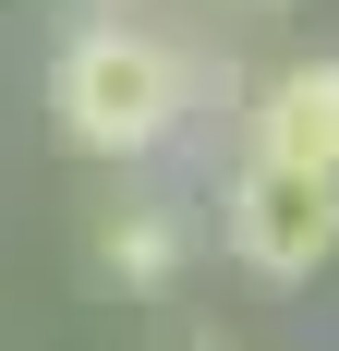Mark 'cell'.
I'll return each mask as SVG.
<instances>
[{
    "label": "cell",
    "instance_id": "5b68a950",
    "mask_svg": "<svg viewBox=\"0 0 339 351\" xmlns=\"http://www.w3.org/2000/svg\"><path fill=\"white\" fill-rule=\"evenodd\" d=\"M170 351H206V339H170Z\"/></svg>",
    "mask_w": 339,
    "mask_h": 351
},
{
    "label": "cell",
    "instance_id": "3957f363",
    "mask_svg": "<svg viewBox=\"0 0 339 351\" xmlns=\"http://www.w3.org/2000/svg\"><path fill=\"white\" fill-rule=\"evenodd\" d=\"M255 158H291V170H339V49L327 61H279L255 85Z\"/></svg>",
    "mask_w": 339,
    "mask_h": 351
},
{
    "label": "cell",
    "instance_id": "6da1fadb",
    "mask_svg": "<svg viewBox=\"0 0 339 351\" xmlns=\"http://www.w3.org/2000/svg\"><path fill=\"white\" fill-rule=\"evenodd\" d=\"M49 109H61V134L85 145V158H158V145L182 134V109H194V61H182L158 25L97 12V25L61 36V61H49Z\"/></svg>",
    "mask_w": 339,
    "mask_h": 351
},
{
    "label": "cell",
    "instance_id": "277c9868",
    "mask_svg": "<svg viewBox=\"0 0 339 351\" xmlns=\"http://www.w3.org/2000/svg\"><path fill=\"white\" fill-rule=\"evenodd\" d=\"M97 267L121 291H170V279H182V218H170V206H109L97 218Z\"/></svg>",
    "mask_w": 339,
    "mask_h": 351
},
{
    "label": "cell",
    "instance_id": "7a4b0ae2",
    "mask_svg": "<svg viewBox=\"0 0 339 351\" xmlns=\"http://www.w3.org/2000/svg\"><path fill=\"white\" fill-rule=\"evenodd\" d=\"M218 230L255 279H315L339 254V170H291V158H242L218 194Z\"/></svg>",
    "mask_w": 339,
    "mask_h": 351
}]
</instances>
